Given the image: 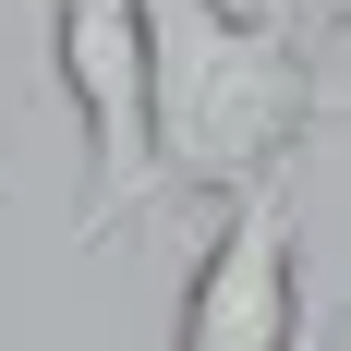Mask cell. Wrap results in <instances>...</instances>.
I'll return each mask as SVG.
<instances>
[{
  "label": "cell",
  "instance_id": "3",
  "mask_svg": "<svg viewBox=\"0 0 351 351\" xmlns=\"http://www.w3.org/2000/svg\"><path fill=\"white\" fill-rule=\"evenodd\" d=\"M170 351H303V230H291V182H254V194L218 206Z\"/></svg>",
  "mask_w": 351,
  "mask_h": 351
},
{
  "label": "cell",
  "instance_id": "5",
  "mask_svg": "<svg viewBox=\"0 0 351 351\" xmlns=\"http://www.w3.org/2000/svg\"><path fill=\"white\" fill-rule=\"evenodd\" d=\"M303 351H351V315H339V327H327V339H315V327H303Z\"/></svg>",
  "mask_w": 351,
  "mask_h": 351
},
{
  "label": "cell",
  "instance_id": "1",
  "mask_svg": "<svg viewBox=\"0 0 351 351\" xmlns=\"http://www.w3.org/2000/svg\"><path fill=\"white\" fill-rule=\"evenodd\" d=\"M145 109H158V206H230L291 182L327 109V73L291 12L230 0H145Z\"/></svg>",
  "mask_w": 351,
  "mask_h": 351
},
{
  "label": "cell",
  "instance_id": "7",
  "mask_svg": "<svg viewBox=\"0 0 351 351\" xmlns=\"http://www.w3.org/2000/svg\"><path fill=\"white\" fill-rule=\"evenodd\" d=\"M0 194H12V182H0Z\"/></svg>",
  "mask_w": 351,
  "mask_h": 351
},
{
  "label": "cell",
  "instance_id": "4",
  "mask_svg": "<svg viewBox=\"0 0 351 351\" xmlns=\"http://www.w3.org/2000/svg\"><path fill=\"white\" fill-rule=\"evenodd\" d=\"M291 25H303V36H327V25H351V0H291Z\"/></svg>",
  "mask_w": 351,
  "mask_h": 351
},
{
  "label": "cell",
  "instance_id": "2",
  "mask_svg": "<svg viewBox=\"0 0 351 351\" xmlns=\"http://www.w3.org/2000/svg\"><path fill=\"white\" fill-rule=\"evenodd\" d=\"M49 97L85 134L97 206L73 243H109L121 218H158V109H145V0H49Z\"/></svg>",
  "mask_w": 351,
  "mask_h": 351
},
{
  "label": "cell",
  "instance_id": "6",
  "mask_svg": "<svg viewBox=\"0 0 351 351\" xmlns=\"http://www.w3.org/2000/svg\"><path fill=\"white\" fill-rule=\"evenodd\" d=\"M267 12H291V0H267Z\"/></svg>",
  "mask_w": 351,
  "mask_h": 351
}]
</instances>
